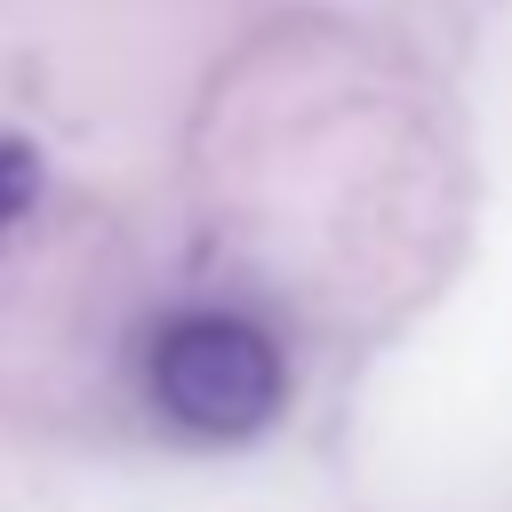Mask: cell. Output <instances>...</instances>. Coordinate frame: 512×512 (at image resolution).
<instances>
[{
  "instance_id": "cell-1",
  "label": "cell",
  "mask_w": 512,
  "mask_h": 512,
  "mask_svg": "<svg viewBox=\"0 0 512 512\" xmlns=\"http://www.w3.org/2000/svg\"><path fill=\"white\" fill-rule=\"evenodd\" d=\"M144 392L168 432L224 448V440H256L280 416L288 360L248 312L192 304V312L160 320V336L144 344Z\"/></svg>"
},
{
  "instance_id": "cell-2",
  "label": "cell",
  "mask_w": 512,
  "mask_h": 512,
  "mask_svg": "<svg viewBox=\"0 0 512 512\" xmlns=\"http://www.w3.org/2000/svg\"><path fill=\"white\" fill-rule=\"evenodd\" d=\"M32 200H40V152H32L24 136H8V128H0V232H8Z\"/></svg>"
}]
</instances>
